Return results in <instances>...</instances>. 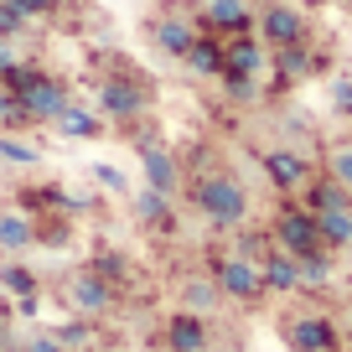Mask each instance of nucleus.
Wrapping results in <instances>:
<instances>
[{
  "instance_id": "423d86ee",
  "label": "nucleus",
  "mask_w": 352,
  "mask_h": 352,
  "mask_svg": "<svg viewBox=\"0 0 352 352\" xmlns=\"http://www.w3.org/2000/svg\"><path fill=\"white\" fill-rule=\"evenodd\" d=\"M145 109H151V94H145L135 78H104L99 83V120L135 124Z\"/></svg>"
},
{
  "instance_id": "f03ea898",
  "label": "nucleus",
  "mask_w": 352,
  "mask_h": 352,
  "mask_svg": "<svg viewBox=\"0 0 352 352\" xmlns=\"http://www.w3.org/2000/svg\"><path fill=\"white\" fill-rule=\"evenodd\" d=\"M208 275H212V285H218V296H223V300H239V306H254V300H264L259 259H243V254L223 249V254H212Z\"/></svg>"
},
{
  "instance_id": "a211bd4d",
  "label": "nucleus",
  "mask_w": 352,
  "mask_h": 352,
  "mask_svg": "<svg viewBox=\"0 0 352 352\" xmlns=\"http://www.w3.org/2000/svg\"><path fill=\"white\" fill-rule=\"evenodd\" d=\"M223 306L218 285H212V275H187L182 280V311H192V316H212V311Z\"/></svg>"
},
{
  "instance_id": "4468645a",
  "label": "nucleus",
  "mask_w": 352,
  "mask_h": 352,
  "mask_svg": "<svg viewBox=\"0 0 352 352\" xmlns=\"http://www.w3.org/2000/svg\"><path fill=\"white\" fill-rule=\"evenodd\" d=\"M264 176H270V187H280V192H300L311 182V166H306L300 151H270L264 155Z\"/></svg>"
},
{
  "instance_id": "dca6fc26",
  "label": "nucleus",
  "mask_w": 352,
  "mask_h": 352,
  "mask_svg": "<svg viewBox=\"0 0 352 352\" xmlns=\"http://www.w3.org/2000/svg\"><path fill=\"white\" fill-rule=\"evenodd\" d=\"M36 243V218L26 208H0V254H26Z\"/></svg>"
},
{
  "instance_id": "c756f323",
  "label": "nucleus",
  "mask_w": 352,
  "mask_h": 352,
  "mask_svg": "<svg viewBox=\"0 0 352 352\" xmlns=\"http://www.w3.org/2000/svg\"><path fill=\"white\" fill-rule=\"evenodd\" d=\"M327 176H331V182H342V187L352 192V140H347V145H331V155H327Z\"/></svg>"
},
{
  "instance_id": "a878e982",
  "label": "nucleus",
  "mask_w": 352,
  "mask_h": 352,
  "mask_svg": "<svg viewBox=\"0 0 352 352\" xmlns=\"http://www.w3.org/2000/svg\"><path fill=\"white\" fill-rule=\"evenodd\" d=\"M0 285L11 290L16 300H21V296H42V285H36V275H32V264H6V270H0Z\"/></svg>"
},
{
  "instance_id": "c9c22d12",
  "label": "nucleus",
  "mask_w": 352,
  "mask_h": 352,
  "mask_svg": "<svg viewBox=\"0 0 352 352\" xmlns=\"http://www.w3.org/2000/svg\"><path fill=\"white\" fill-rule=\"evenodd\" d=\"M36 311H42V296H21V300H16V316L36 321Z\"/></svg>"
},
{
  "instance_id": "f8f14e48",
  "label": "nucleus",
  "mask_w": 352,
  "mask_h": 352,
  "mask_svg": "<svg viewBox=\"0 0 352 352\" xmlns=\"http://www.w3.org/2000/svg\"><path fill=\"white\" fill-rule=\"evenodd\" d=\"M197 26H202L208 36H239V32H254V6H249V0H208Z\"/></svg>"
},
{
  "instance_id": "72a5a7b5",
  "label": "nucleus",
  "mask_w": 352,
  "mask_h": 352,
  "mask_svg": "<svg viewBox=\"0 0 352 352\" xmlns=\"http://www.w3.org/2000/svg\"><path fill=\"white\" fill-rule=\"evenodd\" d=\"M16 6H21V11L36 21V16H57V11L67 6V0H16Z\"/></svg>"
},
{
  "instance_id": "7ed1b4c3",
  "label": "nucleus",
  "mask_w": 352,
  "mask_h": 352,
  "mask_svg": "<svg viewBox=\"0 0 352 352\" xmlns=\"http://www.w3.org/2000/svg\"><path fill=\"white\" fill-rule=\"evenodd\" d=\"M63 300H67V311H73V316H88V321H94V316H109V311H114L120 290L83 264V270H73V275L63 280Z\"/></svg>"
},
{
  "instance_id": "1a4fd4ad",
  "label": "nucleus",
  "mask_w": 352,
  "mask_h": 352,
  "mask_svg": "<svg viewBox=\"0 0 352 352\" xmlns=\"http://www.w3.org/2000/svg\"><path fill=\"white\" fill-rule=\"evenodd\" d=\"M285 342H290V352H337L342 347V331L331 327L327 316L306 311V316H290L285 321Z\"/></svg>"
},
{
  "instance_id": "f3484780",
  "label": "nucleus",
  "mask_w": 352,
  "mask_h": 352,
  "mask_svg": "<svg viewBox=\"0 0 352 352\" xmlns=\"http://www.w3.org/2000/svg\"><path fill=\"white\" fill-rule=\"evenodd\" d=\"M52 124H57V135H63V140H99V135H104L99 109H88V104H67Z\"/></svg>"
},
{
  "instance_id": "9b49d317",
  "label": "nucleus",
  "mask_w": 352,
  "mask_h": 352,
  "mask_svg": "<svg viewBox=\"0 0 352 352\" xmlns=\"http://www.w3.org/2000/svg\"><path fill=\"white\" fill-rule=\"evenodd\" d=\"M161 347H166V352H208V347H212L208 316H192V311H176V316H166Z\"/></svg>"
},
{
  "instance_id": "f704fd0d",
  "label": "nucleus",
  "mask_w": 352,
  "mask_h": 352,
  "mask_svg": "<svg viewBox=\"0 0 352 352\" xmlns=\"http://www.w3.org/2000/svg\"><path fill=\"white\" fill-rule=\"evenodd\" d=\"M21 63V57H16V42H6V36H0V83H6V78H11V67Z\"/></svg>"
},
{
  "instance_id": "bb28decb",
  "label": "nucleus",
  "mask_w": 352,
  "mask_h": 352,
  "mask_svg": "<svg viewBox=\"0 0 352 352\" xmlns=\"http://www.w3.org/2000/svg\"><path fill=\"white\" fill-rule=\"evenodd\" d=\"M88 270H94V275H104V280H109L114 290H120V280L130 275V264H124V254H114V249L94 254V259H88Z\"/></svg>"
},
{
  "instance_id": "2eb2a0df",
  "label": "nucleus",
  "mask_w": 352,
  "mask_h": 352,
  "mask_svg": "<svg viewBox=\"0 0 352 352\" xmlns=\"http://www.w3.org/2000/svg\"><path fill=\"white\" fill-rule=\"evenodd\" d=\"M259 275H264V296H290V290H300V270H296V259H290L285 249H264V259H259Z\"/></svg>"
},
{
  "instance_id": "9d476101",
  "label": "nucleus",
  "mask_w": 352,
  "mask_h": 352,
  "mask_svg": "<svg viewBox=\"0 0 352 352\" xmlns=\"http://www.w3.org/2000/svg\"><path fill=\"white\" fill-rule=\"evenodd\" d=\"M197 36H202V26L187 21V16H176V11H161L151 21V42L161 47L166 57H176V63H187V52L197 47Z\"/></svg>"
},
{
  "instance_id": "412c9836",
  "label": "nucleus",
  "mask_w": 352,
  "mask_h": 352,
  "mask_svg": "<svg viewBox=\"0 0 352 352\" xmlns=\"http://www.w3.org/2000/svg\"><path fill=\"white\" fill-rule=\"evenodd\" d=\"M135 218H140L145 228H171V197L155 192V187L135 192Z\"/></svg>"
},
{
  "instance_id": "5701e85b",
  "label": "nucleus",
  "mask_w": 352,
  "mask_h": 352,
  "mask_svg": "<svg viewBox=\"0 0 352 352\" xmlns=\"http://www.w3.org/2000/svg\"><path fill=\"white\" fill-rule=\"evenodd\" d=\"M52 337L63 342L67 352H88V347H94V321H88V316H67V321L52 327Z\"/></svg>"
},
{
  "instance_id": "7c9ffc66",
  "label": "nucleus",
  "mask_w": 352,
  "mask_h": 352,
  "mask_svg": "<svg viewBox=\"0 0 352 352\" xmlns=\"http://www.w3.org/2000/svg\"><path fill=\"white\" fill-rule=\"evenodd\" d=\"M94 182H99L104 192H130V187H124V171H120V166H109V161L94 166Z\"/></svg>"
},
{
  "instance_id": "e433bc0d",
  "label": "nucleus",
  "mask_w": 352,
  "mask_h": 352,
  "mask_svg": "<svg viewBox=\"0 0 352 352\" xmlns=\"http://www.w3.org/2000/svg\"><path fill=\"white\" fill-rule=\"evenodd\" d=\"M342 342H347V347H352V321H347V331H342Z\"/></svg>"
},
{
  "instance_id": "6e6552de",
  "label": "nucleus",
  "mask_w": 352,
  "mask_h": 352,
  "mask_svg": "<svg viewBox=\"0 0 352 352\" xmlns=\"http://www.w3.org/2000/svg\"><path fill=\"white\" fill-rule=\"evenodd\" d=\"M264 63H270V47H264L254 32L223 36V78H254V83H259Z\"/></svg>"
},
{
  "instance_id": "2f4dec72",
  "label": "nucleus",
  "mask_w": 352,
  "mask_h": 352,
  "mask_svg": "<svg viewBox=\"0 0 352 352\" xmlns=\"http://www.w3.org/2000/svg\"><path fill=\"white\" fill-rule=\"evenodd\" d=\"M331 109L352 120V78H337V83H331Z\"/></svg>"
},
{
  "instance_id": "c85d7f7f",
  "label": "nucleus",
  "mask_w": 352,
  "mask_h": 352,
  "mask_svg": "<svg viewBox=\"0 0 352 352\" xmlns=\"http://www.w3.org/2000/svg\"><path fill=\"white\" fill-rule=\"evenodd\" d=\"M275 63H280V73H285V78L311 73V52H306V42H296V47H280V52H275Z\"/></svg>"
},
{
  "instance_id": "6ab92c4d",
  "label": "nucleus",
  "mask_w": 352,
  "mask_h": 352,
  "mask_svg": "<svg viewBox=\"0 0 352 352\" xmlns=\"http://www.w3.org/2000/svg\"><path fill=\"white\" fill-rule=\"evenodd\" d=\"M306 208L311 212H342V208H352V192L342 182H331V176H321V182H306Z\"/></svg>"
},
{
  "instance_id": "20e7f679",
  "label": "nucleus",
  "mask_w": 352,
  "mask_h": 352,
  "mask_svg": "<svg viewBox=\"0 0 352 352\" xmlns=\"http://www.w3.org/2000/svg\"><path fill=\"white\" fill-rule=\"evenodd\" d=\"M270 243H275V249H285L290 259H300V254H316V249H321L316 212H311V208H280L275 223H270Z\"/></svg>"
},
{
  "instance_id": "ddd939ff",
  "label": "nucleus",
  "mask_w": 352,
  "mask_h": 352,
  "mask_svg": "<svg viewBox=\"0 0 352 352\" xmlns=\"http://www.w3.org/2000/svg\"><path fill=\"white\" fill-rule=\"evenodd\" d=\"M140 171H145V187L166 192V197H171L176 182H182V171H176V155L166 151L161 140H140Z\"/></svg>"
},
{
  "instance_id": "f257e3e1",
  "label": "nucleus",
  "mask_w": 352,
  "mask_h": 352,
  "mask_svg": "<svg viewBox=\"0 0 352 352\" xmlns=\"http://www.w3.org/2000/svg\"><path fill=\"white\" fill-rule=\"evenodd\" d=\"M192 208H197L212 228L228 233V228H243V223H249V192H243V182L228 176V171H202L197 182H192Z\"/></svg>"
},
{
  "instance_id": "4be33fe9",
  "label": "nucleus",
  "mask_w": 352,
  "mask_h": 352,
  "mask_svg": "<svg viewBox=\"0 0 352 352\" xmlns=\"http://www.w3.org/2000/svg\"><path fill=\"white\" fill-rule=\"evenodd\" d=\"M316 233H321V249H347L352 243V208L316 212Z\"/></svg>"
},
{
  "instance_id": "393cba45",
  "label": "nucleus",
  "mask_w": 352,
  "mask_h": 352,
  "mask_svg": "<svg viewBox=\"0 0 352 352\" xmlns=\"http://www.w3.org/2000/svg\"><path fill=\"white\" fill-rule=\"evenodd\" d=\"M0 161H6V166H36V161H42V151H36L32 140H21V135L0 130Z\"/></svg>"
},
{
  "instance_id": "39448f33",
  "label": "nucleus",
  "mask_w": 352,
  "mask_h": 352,
  "mask_svg": "<svg viewBox=\"0 0 352 352\" xmlns=\"http://www.w3.org/2000/svg\"><path fill=\"white\" fill-rule=\"evenodd\" d=\"M67 104H73V88H67L63 78H52V73H42L32 88H21V94H16V109L26 114V124H52Z\"/></svg>"
},
{
  "instance_id": "b1692460",
  "label": "nucleus",
  "mask_w": 352,
  "mask_h": 352,
  "mask_svg": "<svg viewBox=\"0 0 352 352\" xmlns=\"http://www.w3.org/2000/svg\"><path fill=\"white\" fill-rule=\"evenodd\" d=\"M296 270H300V290H316V285H327V280H331V249L300 254V259H296Z\"/></svg>"
},
{
  "instance_id": "473e14b6",
  "label": "nucleus",
  "mask_w": 352,
  "mask_h": 352,
  "mask_svg": "<svg viewBox=\"0 0 352 352\" xmlns=\"http://www.w3.org/2000/svg\"><path fill=\"white\" fill-rule=\"evenodd\" d=\"M21 352H67V347L52 337V331H32V337L21 342Z\"/></svg>"
},
{
  "instance_id": "cd10ccee",
  "label": "nucleus",
  "mask_w": 352,
  "mask_h": 352,
  "mask_svg": "<svg viewBox=\"0 0 352 352\" xmlns=\"http://www.w3.org/2000/svg\"><path fill=\"white\" fill-rule=\"evenodd\" d=\"M26 26H32V16H26L16 0H0V36H6V42H16Z\"/></svg>"
},
{
  "instance_id": "0eeeda50",
  "label": "nucleus",
  "mask_w": 352,
  "mask_h": 352,
  "mask_svg": "<svg viewBox=\"0 0 352 352\" xmlns=\"http://www.w3.org/2000/svg\"><path fill=\"white\" fill-rule=\"evenodd\" d=\"M254 26H259V42L264 47H296L306 42V16L296 11V6H285V0H275V6H264L259 16H254Z\"/></svg>"
},
{
  "instance_id": "aec40b11",
  "label": "nucleus",
  "mask_w": 352,
  "mask_h": 352,
  "mask_svg": "<svg viewBox=\"0 0 352 352\" xmlns=\"http://www.w3.org/2000/svg\"><path fill=\"white\" fill-rule=\"evenodd\" d=\"M187 67H192V73H202V78H223V36L202 32L197 47L187 52Z\"/></svg>"
}]
</instances>
